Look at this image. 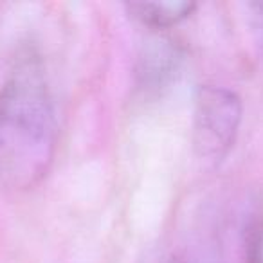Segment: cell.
<instances>
[{
    "label": "cell",
    "instance_id": "cell-1",
    "mask_svg": "<svg viewBox=\"0 0 263 263\" xmlns=\"http://www.w3.org/2000/svg\"><path fill=\"white\" fill-rule=\"evenodd\" d=\"M58 148V119L33 52L16 60L0 87V184L24 191L42 182Z\"/></svg>",
    "mask_w": 263,
    "mask_h": 263
},
{
    "label": "cell",
    "instance_id": "cell-2",
    "mask_svg": "<svg viewBox=\"0 0 263 263\" xmlns=\"http://www.w3.org/2000/svg\"><path fill=\"white\" fill-rule=\"evenodd\" d=\"M241 99L226 87L202 85L195 98L193 150L198 159L216 166L234 146L241 124Z\"/></svg>",
    "mask_w": 263,
    "mask_h": 263
},
{
    "label": "cell",
    "instance_id": "cell-3",
    "mask_svg": "<svg viewBox=\"0 0 263 263\" xmlns=\"http://www.w3.org/2000/svg\"><path fill=\"white\" fill-rule=\"evenodd\" d=\"M180 51L168 38H155L144 45L137 63V81L141 88L148 92H159L164 88L180 65Z\"/></svg>",
    "mask_w": 263,
    "mask_h": 263
},
{
    "label": "cell",
    "instance_id": "cell-4",
    "mask_svg": "<svg viewBox=\"0 0 263 263\" xmlns=\"http://www.w3.org/2000/svg\"><path fill=\"white\" fill-rule=\"evenodd\" d=\"M197 9L195 2H141L126 4L128 15L152 31H166L179 26Z\"/></svg>",
    "mask_w": 263,
    "mask_h": 263
},
{
    "label": "cell",
    "instance_id": "cell-5",
    "mask_svg": "<svg viewBox=\"0 0 263 263\" xmlns=\"http://www.w3.org/2000/svg\"><path fill=\"white\" fill-rule=\"evenodd\" d=\"M247 263H263V220L256 223L249 234Z\"/></svg>",
    "mask_w": 263,
    "mask_h": 263
},
{
    "label": "cell",
    "instance_id": "cell-6",
    "mask_svg": "<svg viewBox=\"0 0 263 263\" xmlns=\"http://www.w3.org/2000/svg\"><path fill=\"white\" fill-rule=\"evenodd\" d=\"M258 9L261 11V16H263V4H259V6H258Z\"/></svg>",
    "mask_w": 263,
    "mask_h": 263
}]
</instances>
